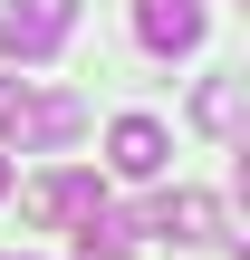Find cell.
Returning a JSON list of instances; mask_svg holds the SVG:
<instances>
[{"label":"cell","instance_id":"obj_6","mask_svg":"<svg viewBox=\"0 0 250 260\" xmlns=\"http://www.w3.org/2000/svg\"><path fill=\"white\" fill-rule=\"evenodd\" d=\"M135 222H145V241H212L222 232V203L212 193H154Z\"/></svg>","mask_w":250,"mask_h":260},{"label":"cell","instance_id":"obj_10","mask_svg":"<svg viewBox=\"0 0 250 260\" xmlns=\"http://www.w3.org/2000/svg\"><path fill=\"white\" fill-rule=\"evenodd\" d=\"M0 260H10V251H0Z\"/></svg>","mask_w":250,"mask_h":260},{"label":"cell","instance_id":"obj_5","mask_svg":"<svg viewBox=\"0 0 250 260\" xmlns=\"http://www.w3.org/2000/svg\"><path fill=\"white\" fill-rule=\"evenodd\" d=\"M164 154H173V135H164L154 116H116V125H106V174L154 183V174H164Z\"/></svg>","mask_w":250,"mask_h":260},{"label":"cell","instance_id":"obj_3","mask_svg":"<svg viewBox=\"0 0 250 260\" xmlns=\"http://www.w3.org/2000/svg\"><path fill=\"white\" fill-rule=\"evenodd\" d=\"M29 212H39L48 232H87V222L106 212V174H87V164H58V174H39V183H29Z\"/></svg>","mask_w":250,"mask_h":260},{"label":"cell","instance_id":"obj_7","mask_svg":"<svg viewBox=\"0 0 250 260\" xmlns=\"http://www.w3.org/2000/svg\"><path fill=\"white\" fill-rule=\"evenodd\" d=\"M193 125H202V135H222V145L241 135V77H231V68L193 87Z\"/></svg>","mask_w":250,"mask_h":260},{"label":"cell","instance_id":"obj_9","mask_svg":"<svg viewBox=\"0 0 250 260\" xmlns=\"http://www.w3.org/2000/svg\"><path fill=\"white\" fill-rule=\"evenodd\" d=\"M0 193H10V154H0Z\"/></svg>","mask_w":250,"mask_h":260},{"label":"cell","instance_id":"obj_1","mask_svg":"<svg viewBox=\"0 0 250 260\" xmlns=\"http://www.w3.org/2000/svg\"><path fill=\"white\" fill-rule=\"evenodd\" d=\"M77 135H87V96L0 77V154H58V145H77Z\"/></svg>","mask_w":250,"mask_h":260},{"label":"cell","instance_id":"obj_4","mask_svg":"<svg viewBox=\"0 0 250 260\" xmlns=\"http://www.w3.org/2000/svg\"><path fill=\"white\" fill-rule=\"evenodd\" d=\"M202 29H212V0H135V39L154 58H193Z\"/></svg>","mask_w":250,"mask_h":260},{"label":"cell","instance_id":"obj_8","mask_svg":"<svg viewBox=\"0 0 250 260\" xmlns=\"http://www.w3.org/2000/svg\"><path fill=\"white\" fill-rule=\"evenodd\" d=\"M77 260H125V241H106V232L87 222V232H77Z\"/></svg>","mask_w":250,"mask_h":260},{"label":"cell","instance_id":"obj_2","mask_svg":"<svg viewBox=\"0 0 250 260\" xmlns=\"http://www.w3.org/2000/svg\"><path fill=\"white\" fill-rule=\"evenodd\" d=\"M67 29H77V0H0V58H19V68L58 58Z\"/></svg>","mask_w":250,"mask_h":260}]
</instances>
